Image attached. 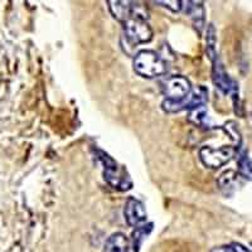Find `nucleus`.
<instances>
[{"label":"nucleus","mask_w":252,"mask_h":252,"mask_svg":"<svg viewBox=\"0 0 252 252\" xmlns=\"http://www.w3.org/2000/svg\"><path fill=\"white\" fill-rule=\"evenodd\" d=\"M109 9L112 17L116 20L125 23L126 20L131 19L132 17H141L148 19V12L145 6L135 1H124V0H109Z\"/></svg>","instance_id":"5"},{"label":"nucleus","mask_w":252,"mask_h":252,"mask_svg":"<svg viewBox=\"0 0 252 252\" xmlns=\"http://www.w3.org/2000/svg\"><path fill=\"white\" fill-rule=\"evenodd\" d=\"M161 90L166 100L181 101L192 92V85L183 76H170L161 82Z\"/></svg>","instance_id":"7"},{"label":"nucleus","mask_w":252,"mask_h":252,"mask_svg":"<svg viewBox=\"0 0 252 252\" xmlns=\"http://www.w3.org/2000/svg\"><path fill=\"white\" fill-rule=\"evenodd\" d=\"M207 90L203 86H199L197 90H192V92L186 98L181 101L165 100L161 106L166 112H179L183 110H194L199 106H203L207 101Z\"/></svg>","instance_id":"6"},{"label":"nucleus","mask_w":252,"mask_h":252,"mask_svg":"<svg viewBox=\"0 0 252 252\" xmlns=\"http://www.w3.org/2000/svg\"><path fill=\"white\" fill-rule=\"evenodd\" d=\"M124 34L131 44L146 43L152 40L153 31L145 18L132 17L123 23Z\"/></svg>","instance_id":"4"},{"label":"nucleus","mask_w":252,"mask_h":252,"mask_svg":"<svg viewBox=\"0 0 252 252\" xmlns=\"http://www.w3.org/2000/svg\"><path fill=\"white\" fill-rule=\"evenodd\" d=\"M211 252H237L233 247H228V246H220V247H216L213 249Z\"/></svg>","instance_id":"17"},{"label":"nucleus","mask_w":252,"mask_h":252,"mask_svg":"<svg viewBox=\"0 0 252 252\" xmlns=\"http://www.w3.org/2000/svg\"><path fill=\"white\" fill-rule=\"evenodd\" d=\"M187 8H186V13L188 15L193 18L194 20L195 27H202L203 24V19H204V9L202 3H195V1H187Z\"/></svg>","instance_id":"13"},{"label":"nucleus","mask_w":252,"mask_h":252,"mask_svg":"<svg viewBox=\"0 0 252 252\" xmlns=\"http://www.w3.org/2000/svg\"><path fill=\"white\" fill-rule=\"evenodd\" d=\"M135 72L139 76L145 78H155L159 76L165 75L168 71L166 63L163 58L158 55L157 52L149 51V49H143L138 52L134 58Z\"/></svg>","instance_id":"1"},{"label":"nucleus","mask_w":252,"mask_h":252,"mask_svg":"<svg viewBox=\"0 0 252 252\" xmlns=\"http://www.w3.org/2000/svg\"><path fill=\"white\" fill-rule=\"evenodd\" d=\"M152 228H153V224L149 223L148 226L136 227V229L132 232V247H134L135 252H138L139 250H140V246L143 245L146 236L150 233Z\"/></svg>","instance_id":"14"},{"label":"nucleus","mask_w":252,"mask_h":252,"mask_svg":"<svg viewBox=\"0 0 252 252\" xmlns=\"http://www.w3.org/2000/svg\"><path fill=\"white\" fill-rule=\"evenodd\" d=\"M238 174L247 181H252V158L247 153H242L238 157Z\"/></svg>","instance_id":"12"},{"label":"nucleus","mask_w":252,"mask_h":252,"mask_svg":"<svg viewBox=\"0 0 252 252\" xmlns=\"http://www.w3.org/2000/svg\"><path fill=\"white\" fill-rule=\"evenodd\" d=\"M103 252H129V241L124 233H114L105 242Z\"/></svg>","instance_id":"10"},{"label":"nucleus","mask_w":252,"mask_h":252,"mask_svg":"<svg viewBox=\"0 0 252 252\" xmlns=\"http://www.w3.org/2000/svg\"><path fill=\"white\" fill-rule=\"evenodd\" d=\"M155 4H159L161 6H165V8H169L173 12H179L183 8V1L181 0H158V1H154Z\"/></svg>","instance_id":"16"},{"label":"nucleus","mask_w":252,"mask_h":252,"mask_svg":"<svg viewBox=\"0 0 252 252\" xmlns=\"http://www.w3.org/2000/svg\"><path fill=\"white\" fill-rule=\"evenodd\" d=\"M124 215L127 224L131 227H140V224L146 220L145 207L140 201L132 197L126 201Z\"/></svg>","instance_id":"9"},{"label":"nucleus","mask_w":252,"mask_h":252,"mask_svg":"<svg viewBox=\"0 0 252 252\" xmlns=\"http://www.w3.org/2000/svg\"><path fill=\"white\" fill-rule=\"evenodd\" d=\"M241 175L238 174V172H233V170H228V172H224L223 174L220 175V179H218V186H220V190L224 193V194H231L236 189L238 184V178Z\"/></svg>","instance_id":"11"},{"label":"nucleus","mask_w":252,"mask_h":252,"mask_svg":"<svg viewBox=\"0 0 252 252\" xmlns=\"http://www.w3.org/2000/svg\"><path fill=\"white\" fill-rule=\"evenodd\" d=\"M237 149L238 145L222 146L218 149H213L211 146H203L199 152V158L204 165L212 169H218L228 163L237 154Z\"/></svg>","instance_id":"3"},{"label":"nucleus","mask_w":252,"mask_h":252,"mask_svg":"<svg viewBox=\"0 0 252 252\" xmlns=\"http://www.w3.org/2000/svg\"><path fill=\"white\" fill-rule=\"evenodd\" d=\"M189 120L192 121L193 124L199 126H204L206 127L207 125V109L206 106H199L197 109L192 110L190 114H189Z\"/></svg>","instance_id":"15"},{"label":"nucleus","mask_w":252,"mask_h":252,"mask_svg":"<svg viewBox=\"0 0 252 252\" xmlns=\"http://www.w3.org/2000/svg\"><path fill=\"white\" fill-rule=\"evenodd\" d=\"M97 158L103 165V178L115 189L126 190L131 188V179L116 161L102 150H97Z\"/></svg>","instance_id":"2"},{"label":"nucleus","mask_w":252,"mask_h":252,"mask_svg":"<svg viewBox=\"0 0 252 252\" xmlns=\"http://www.w3.org/2000/svg\"><path fill=\"white\" fill-rule=\"evenodd\" d=\"M213 67H212V80L215 86L220 90V92H223L224 94H232V96H237L238 94V85L235 80L229 77L228 73L224 71V67L220 58L216 56L212 60Z\"/></svg>","instance_id":"8"}]
</instances>
